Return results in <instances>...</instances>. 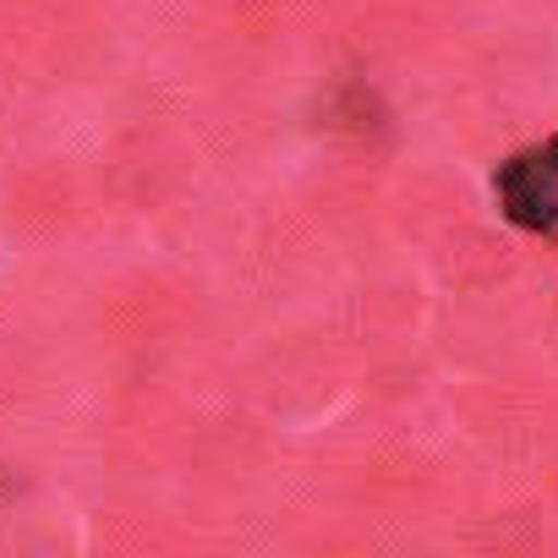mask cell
Segmentation results:
<instances>
[{"label": "cell", "mask_w": 558, "mask_h": 558, "mask_svg": "<svg viewBox=\"0 0 558 558\" xmlns=\"http://www.w3.org/2000/svg\"><path fill=\"white\" fill-rule=\"evenodd\" d=\"M493 197L514 230H531L558 246V137H542L509 154L493 170Z\"/></svg>", "instance_id": "1"}]
</instances>
